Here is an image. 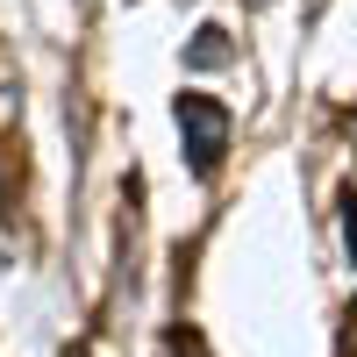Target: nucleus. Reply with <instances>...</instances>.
Segmentation results:
<instances>
[{
  "instance_id": "nucleus-1",
  "label": "nucleus",
  "mask_w": 357,
  "mask_h": 357,
  "mask_svg": "<svg viewBox=\"0 0 357 357\" xmlns=\"http://www.w3.org/2000/svg\"><path fill=\"white\" fill-rule=\"evenodd\" d=\"M178 129H186V151H193V172L207 178L222 165V136H229V114L207 100V93H178Z\"/></svg>"
},
{
  "instance_id": "nucleus-2",
  "label": "nucleus",
  "mask_w": 357,
  "mask_h": 357,
  "mask_svg": "<svg viewBox=\"0 0 357 357\" xmlns=\"http://www.w3.org/2000/svg\"><path fill=\"white\" fill-rule=\"evenodd\" d=\"M343 229H350V250H357V200H350V215H343Z\"/></svg>"
}]
</instances>
